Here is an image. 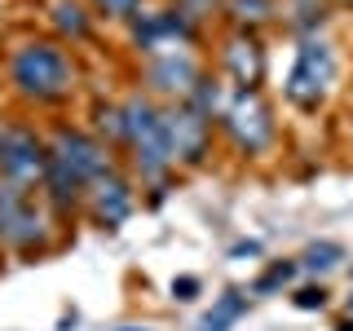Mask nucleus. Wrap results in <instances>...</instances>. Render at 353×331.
Segmentation results:
<instances>
[{
  "instance_id": "1",
  "label": "nucleus",
  "mask_w": 353,
  "mask_h": 331,
  "mask_svg": "<svg viewBox=\"0 0 353 331\" xmlns=\"http://www.w3.org/2000/svg\"><path fill=\"white\" fill-rule=\"evenodd\" d=\"M0 75H5V88L22 106H36V110L71 106L84 84L80 58L71 53V44H62L58 36H40V31H22L5 44Z\"/></svg>"
},
{
  "instance_id": "2",
  "label": "nucleus",
  "mask_w": 353,
  "mask_h": 331,
  "mask_svg": "<svg viewBox=\"0 0 353 331\" xmlns=\"http://www.w3.org/2000/svg\"><path fill=\"white\" fill-rule=\"evenodd\" d=\"M44 137H49V163H44L40 199H44V208L53 212L58 225H71V221H80V212H84L88 185H93L102 172L115 168L119 154L110 150L93 128L66 124V119L49 124Z\"/></svg>"
},
{
  "instance_id": "3",
  "label": "nucleus",
  "mask_w": 353,
  "mask_h": 331,
  "mask_svg": "<svg viewBox=\"0 0 353 331\" xmlns=\"http://www.w3.org/2000/svg\"><path fill=\"white\" fill-rule=\"evenodd\" d=\"M124 106V137H119V163L137 181V190H150L159 203L176 181V163L168 150V132H163V102H154L150 93L132 88L128 97H119Z\"/></svg>"
},
{
  "instance_id": "4",
  "label": "nucleus",
  "mask_w": 353,
  "mask_h": 331,
  "mask_svg": "<svg viewBox=\"0 0 353 331\" xmlns=\"http://www.w3.org/2000/svg\"><path fill=\"white\" fill-rule=\"evenodd\" d=\"M345 75V58H340V44L331 36H305L292 49V66L283 75V102L301 115H318L340 88Z\"/></svg>"
},
{
  "instance_id": "5",
  "label": "nucleus",
  "mask_w": 353,
  "mask_h": 331,
  "mask_svg": "<svg viewBox=\"0 0 353 331\" xmlns=\"http://www.w3.org/2000/svg\"><path fill=\"white\" fill-rule=\"evenodd\" d=\"M62 225L44 208L40 190L0 181V252L18 261H40L58 248Z\"/></svg>"
},
{
  "instance_id": "6",
  "label": "nucleus",
  "mask_w": 353,
  "mask_h": 331,
  "mask_svg": "<svg viewBox=\"0 0 353 331\" xmlns=\"http://www.w3.org/2000/svg\"><path fill=\"white\" fill-rule=\"evenodd\" d=\"M216 132L239 159H265L279 146V110L265 88H230L216 110Z\"/></svg>"
},
{
  "instance_id": "7",
  "label": "nucleus",
  "mask_w": 353,
  "mask_h": 331,
  "mask_svg": "<svg viewBox=\"0 0 353 331\" xmlns=\"http://www.w3.org/2000/svg\"><path fill=\"white\" fill-rule=\"evenodd\" d=\"M44 163H49V137L22 115H0V181L40 190Z\"/></svg>"
},
{
  "instance_id": "8",
  "label": "nucleus",
  "mask_w": 353,
  "mask_h": 331,
  "mask_svg": "<svg viewBox=\"0 0 353 331\" xmlns=\"http://www.w3.org/2000/svg\"><path fill=\"white\" fill-rule=\"evenodd\" d=\"M124 27H128V44L141 58H150V53H168V49H194L203 22L190 18L181 5L163 0V5H146L132 22H124Z\"/></svg>"
},
{
  "instance_id": "9",
  "label": "nucleus",
  "mask_w": 353,
  "mask_h": 331,
  "mask_svg": "<svg viewBox=\"0 0 353 331\" xmlns=\"http://www.w3.org/2000/svg\"><path fill=\"white\" fill-rule=\"evenodd\" d=\"M208 75V62L194 49H168V53H150L137 66L141 93H150L154 102H190V93L199 88V80Z\"/></svg>"
},
{
  "instance_id": "10",
  "label": "nucleus",
  "mask_w": 353,
  "mask_h": 331,
  "mask_svg": "<svg viewBox=\"0 0 353 331\" xmlns=\"http://www.w3.org/2000/svg\"><path fill=\"white\" fill-rule=\"evenodd\" d=\"M163 132H168V150L176 172L181 168H203L216 141V124L203 115L194 102H168L163 106Z\"/></svg>"
},
{
  "instance_id": "11",
  "label": "nucleus",
  "mask_w": 353,
  "mask_h": 331,
  "mask_svg": "<svg viewBox=\"0 0 353 331\" xmlns=\"http://www.w3.org/2000/svg\"><path fill=\"white\" fill-rule=\"evenodd\" d=\"M137 203H141L137 181L128 177L124 163H115L110 172H102L93 185H88L80 217L88 221V225H97V230H119L132 212H137Z\"/></svg>"
},
{
  "instance_id": "12",
  "label": "nucleus",
  "mask_w": 353,
  "mask_h": 331,
  "mask_svg": "<svg viewBox=\"0 0 353 331\" xmlns=\"http://www.w3.org/2000/svg\"><path fill=\"white\" fill-rule=\"evenodd\" d=\"M270 58H265V40L252 31H230L216 49V75L230 88H261Z\"/></svg>"
},
{
  "instance_id": "13",
  "label": "nucleus",
  "mask_w": 353,
  "mask_h": 331,
  "mask_svg": "<svg viewBox=\"0 0 353 331\" xmlns=\"http://www.w3.org/2000/svg\"><path fill=\"white\" fill-rule=\"evenodd\" d=\"M49 27L62 44H88L97 31V14L88 9V0H49Z\"/></svg>"
},
{
  "instance_id": "14",
  "label": "nucleus",
  "mask_w": 353,
  "mask_h": 331,
  "mask_svg": "<svg viewBox=\"0 0 353 331\" xmlns=\"http://www.w3.org/2000/svg\"><path fill=\"white\" fill-rule=\"evenodd\" d=\"M331 9H336V0H279V27L292 40L318 36L327 27Z\"/></svg>"
},
{
  "instance_id": "15",
  "label": "nucleus",
  "mask_w": 353,
  "mask_h": 331,
  "mask_svg": "<svg viewBox=\"0 0 353 331\" xmlns=\"http://www.w3.org/2000/svg\"><path fill=\"white\" fill-rule=\"evenodd\" d=\"M221 14H225L230 31H252V36H261L265 27L279 22V0H225Z\"/></svg>"
},
{
  "instance_id": "16",
  "label": "nucleus",
  "mask_w": 353,
  "mask_h": 331,
  "mask_svg": "<svg viewBox=\"0 0 353 331\" xmlns=\"http://www.w3.org/2000/svg\"><path fill=\"white\" fill-rule=\"evenodd\" d=\"M248 301H252V296L243 292V287H225V292L216 296V305L203 314L199 331H230V327H234L243 314H248Z\"/></svg>"
},
{
  "instance_id": "17",
  "label": "nucleus",
  "mask_w": 353,
  "mask_h": 331,
  "mask_svg": "<svg viewBox=\"0 0 353 331\" xmlns=\"http://www.w3.org/2000/svg\"><path fill=\"white\" fill-rule=\"evenodd\" d=\"M88 115H93V119H88V128H93L97 137L119 154V137H124V106L110 102V97H97V102L88 106Z\"/></svg>"
},
{
  "instance_id": "18",
  "label": "nucleus",
  "mask_w": 353,
  "mask_h": 331,
  "mask_svg": "<svg viewBox=\"0 0 353 331\" xmlns=\"http://www.w3.org/2000/svg\"><path fill=\"white\" fill-rule=\"evenodd\" d=\"M296 279H301V261H292V257L270 261V265L256 274V279H252L248 296H274V292H283V287H292Z\"/></svg>"
},
{
  "instance_id": "19",
  "label": "nucleus",
  "mask_w": 353,
  "mask_h": 331,
  "mask_svg": "<svg viewBox=\"0 0 353 331\" xmlns=\"http://www.w3.org/2000/svg\"><path fill=\"white\" fill-rule=\"evenodd\" d=\"M301 274H331V270H340V265H345V248H340V243H331V239H323V243H309V248L301 252Z\"/></svg>"
},
{
  "instance_id": "20",
  "label": "nucleus",
  "mask_w": 353,
  "mask_h": 331,
  "mask_svg": "<svg viewBox=\"0 0 353 331\" xmlns=\"http://www.w3.org/2000/svg\"><path fill=\"white\" fill-rule=\"evenodd\" d=\"M88 9L97 14V22H132L146 9V0H88Z\"/></svg>"
},
{
  "instance_id": "21",
  "label": "nucleus",
  "mask_w": 353,
  "mask_h": 331,
  "mask_svg": "<svg viewBox=\"0 0 353 331\" xmlns=\"http://www.w3.org/2000/svg\"><path fill=\"white\" fill-rule=\"evenodd\" d=\"M292 305H296V309H305V314H309V309H327V287H323V283L296 287V292H292Z\"/></svg>"
},
{
  "instance_id": "22",
  "label": "nucleus",
  "mask_w": 353,
  "mask_h": 331,
  "mask_svg": "<svg viewBox=\"0 0 353 331\" xmlns=\"http://www.w3.org/2000/svg\"><path fill=\"white\" fill-rule=\"evenodd\" d=\"M199 292H203V283H199L194 274H176L172 279V301L190 305V301H199Z\"/></svg>"
},
{
  "instance_id": "23",
  "label": "nucleus",
  "mask_w": 353,
  "mask_h": 331,
  "mask_svg": "<svg viewBox=\"0 0 353 331\" xmlns=\"http://www.w3.org/2000/svg\"><path fill=\"white\" fill-rule=\"evenodd\" d=\"M172 5H181V9H185L190 18H199V22H203V18H212L216 9L225 5V0H172Z\"/></svg>"
},
{
  "instance_id": "24",
  "label": "nucleus",
  "mask_w": 353,
  "mask_h": 331,
  "mask_svg": "<svg viewBox=\"0 0 353 331\" xmlns=\"http://www.w3.org/2000/svg\"><path fill=\"white\" fill-rule=\"evenodd\" d=\"M243 252H248V257H256V252H261V243H234V248H230V257H243Z\"/></svg>"
},
{
  "instance_id": "25",
  "label": "nucleus",
  "mask_w": 353,
  "mask_h": 331,
  "mask_svg": "<svg viewBox=\"0 0 353 331\" xmlns=\"http://www.w3.org/2000/svg\"><path fill=\"white\" fill-rule=\"evenodd\" d=\"M336 331H353V318H340V323H336Z\"/></svg>"
},
{
  "instance_id": "26",
  "label": "nucleus",
  "mask_w": 353,
  "mask_h": 331,
  "mask_svg": "<svg viewBox=\"0 0 353 331\" xmlns=\"http://www.w3.org/2000/svg\"><path fill=\"white\" fill-rule=\"evenodd\" d=\"M336 5H345V9H353V0H336Z\"/></svg>"
},
{
  "instance_id": "27",
  "label": "nucleus",
  "mask_w": 353,
  "mask_h": 331,
  "mask_svg": "<svg viewBox=\"0 0 353 331\" xmlns=\"http://www.w3.org/2000/svg\"><path fill=\"white\" fill-rule=\"evenodd\" d=\"M349 97H353V75H349Z\"/></svg>"
},
{
  "instance_id": "28",
  "label": "nucleus",
  "mask_w": 353,
  "mask_h": 331,
  "mask_svg": "<svg viewBox=\"0 0 353 331\" xmlns=\"http://www.w3.org/2000/svg\"><path fill=\"white\" fill-rule=\"evenodd\" d=\"M349 150H353V128H349Z\"/></svg>"
},
{
  "instance_id": "29",
  "label": "nucleus",
  "mask_w": 353,
  "mask_h": 331,
  "mask_svg": "<svg viewBox=\"0 0 353 331\" xmlns=\"http://www.w3.org/2000/svg\"><path fill=\"white\" fill-rule=\"evenodd\" d=\"M124 331H137V327H124ZM141 331H146V327H141Z\"/></svg>"
},
{
  "instance_id": "30",
  "label": "nucleus",
  "mask_w": 353,
  "mask_h": 331,
  "mask_svg": "<svg viewBox=\"0 0 353 331\" xmlns=\"http://www.w3.org/2000/svg\"><path fill=\"white\" fill-rule=\"evenodd\" d=\"M0 257H5V252H0Z\"/></svg>"
}]
</instances>
